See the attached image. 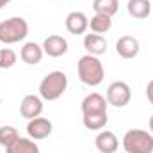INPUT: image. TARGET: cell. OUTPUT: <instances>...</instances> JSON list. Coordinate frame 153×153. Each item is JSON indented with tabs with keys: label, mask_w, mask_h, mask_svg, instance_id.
I'll return each mask as SVG.
<instances>
[{
	"label": "cell",
	"mask_w": 153,
	"mask_h": 153,
	"mask_svg": "<svg viewBox=\"0 0 153 153\" xmlns=\"http://www.w3.org/2000/svg\"><path fill=\"white\" fill-rule=\"evenodd\" d=\"M68 89V76L64 71H52L39 82V96L46 102L59 100Z\"/></svg>",
	"instance_id": "2"
},
{
	"label": "cell",
	"mask_w": 153,
	"mask_h": 153,
	"mask_svg": "<svg viewBox=\"0 0 153 153\" xmlns=\"http://www.w3.org/2000/svg\"><path fill=\"white\" fill-rule=\"evenodd\" d=\"M93 9L94 14H105V16H114L119 9L117 0H93Z\"/></svg>",
	"instance_id": "20"
},
{
	"label": "cell",
	"mask_w": 153,
	"mask_h": 153,
	"mask_svg": "<svg viewBox=\"0 0 153 153\" xmlns=\"http://www.w3.org/2000/svg\"><path fill=\"white\" fill-rule=\"evenodd\" d=\"M107 98L100 93H91L82 100V114H96V112H107Z\"/></svg>",
	"instance_id": "10"
},
{
	"label": "cell",
	"mask_w": 153,
	"mask_h": 153,
	"mask_svg": "<svg viewBox=\"0 0 153 153\" xmlns=\"http://www.w3.org/2000/svg\"><path fill=\"white\" fill-rule=\"evenodd\" d=\"M94 146L100 153H116L119 148V141L114 135V132H109V130H103L96 135L94 139Z\"/></svg>",
	"instance_id": "13"
},
{
	"label": "cell",
	"mask_w": 153,
	"mask_h": 153,
	"mask_svg": "<svg viewBox=\"0 0 153 153\" xmlns=\"http://www.w3.org/2000/svg\"><path fill=\"white\" fill-rule=\"evenodd\" d=\"M43 52L48 55V57H62L66 55L68 52V41L62 38V36H48V38L43 41Z\"/></svg>",
	"instance_id": "9"
},
{
	"label": "cell",
	"mask_w": 153,
	"mask_h": 153,
	"mask_svg": "<svg viewBox=\"0 0 153 153\" xmlns=\"http://www.w3.org/2000/svg\"><path fill=\"white\" fill-rule=\"evenodd\" d=\"M5 153H39V146L30 137H20L13 146H9Z\"/></svg>",
	"instance_id": "17"
},
{
	"label": "cell",
	"mask_w": 153,
	"mask_h": 153,
	"mask_svg": "<svg viewBox=\"0 0 153 153\" xmlns=\"http://www.w3.org/2000/svg\"><path fill=\"white\" fill-rule=\"evenodd\" d=\"M16 59H18V55H16L14 50H11V48H2L0 50V68L2 70L13 68L16 64Z\"/></svg>",
	"instance_id": "21"
},
{
	"label": "cell",
	"mask_w": 153,
	"mask_h": 153,
	"mask_svg": "<svg viewBox=\"0 0 153 153\" xmlns=\"http://www.w3.org/2000/svg\"><path fill=\"white\" fill-rule=\"evenodd\" d=\"M150 132L153 134V114H152V117H150Z\"/></svg>",
	"instance_id": "24"
},
{
	"label": "cell",
	"mask_w": 153,
	"mask_h": 153,
	"mask_svg": "<svg viewBox=\"0 0 153 153\" xmlns=\"http://www.w3.org/2000/svg\"><path fill=\"white\" fill-rule=\"evenodd\" d=\"M139 50H141L139 41L134 36H121L116 41V52L123 59H134V57H137Z\"/></svg>",
	"instance_id": "11"
},
{
	"label": "cell",
	"mask_w": 153,
	"mask_h": 153,
	"mask_svg": "<svg viewBox=\"0 0 153 153\" xmlns=\"http://www.w3.org/2000/svg\"><path fill=\"white\" fill-rule=\"evenodd\" d=\"M123 148L126 153H153V134L132 128L123 137Z\"/></svg>",
	"instance_id": "4"
},
{
	"label": "cell",
	"mask_w": 153,
	"mask_h": 153,
	"mask_svg": "<svg viewBox=\"0 0 153 153\" xmlns=\"http://www.w3.org/2000/svg\"><path fill=\"white\" fill-rule=\"evenodd\" d=\"M76 73L82 84L89 85V87H96L103 82V76H105V70H103V64L102 61L96 57V55H82L76 62Z\"/></svg>",
	"instance_id": "1"
},
{
	"label": "cell",
	"mask_w": 153,
	"mask_h": 153,
	"mask_svg": "<svg viewBox=\"0 0 153 153\" xmlns=\"http://www.w3.org/2000/svg\"><path fill=\"white\" fill-rule=\"evenodd\" d=\"M18 139H20V132L16 126H13V125H2L0 126V146H4L7 150Z\"/></svg>",
	"instance_id": "19"
},
{
	"label": "cell",
	"mask_w": 153,
	"mask_h": 153,
	"mask_svg": "<svg viewBox=\"0 0 153 153\" xmlns=\"http://www.w3.org/2000/svg\"><path fill=\"white\" fill-rule=\"evenodd\" d=\"M9 2H11V0H0V9H2V7H5Z\"/></svg>",
	"instance_id": "23"
},
{
	"label": "cell",
	"mask_w": 153,
	"mask_h": 153,
	"mask_svg": "<svg viewBox=\"0 0 153 153\" xmlns=\"http://www.w3.org/2000/svg\"><path fill=\"white\" fill-rule=\"evenodd\" d=\"M52 130H53L52 121L46 119V117H43V116L34 117V119H29V123H27V134L34 141H43V139L50 137Z\"/></svg>",
	"instance_id": "6"
},
{
	"label": "cell",
	"mask_w": 153,
	"mask_h": 153,
	"mask_svg": "<svg viewBox=\"0 0 153 153\" xmlns=\"http://www.w3.org/2000/svg\"><path fill=\"white\" fill-rule=\"evenodd\" d=\"M29 34V23L22 16H13L9 20L0 22V43L4 45H14L27 38Z\"/></svg>",
	"instance_id": "3"
},
{
	"label": "cell",
	"mask_w": 153,
	"mask_h": 153,
	"mask_svg": "<svg viewBox=\"0 0 153 153\" xmlns=\"http://www.w3.org/2000/svg\"><path fill=\"white\" fill-rule=\"evenodd\" d=\"M109 121V116L107 112H96V114H82V123L87 130L91 132H98V130H103V126L107 125Z\"/></svg>",
	"instance_id": "16"
},
{
	"label": "cell",
	"mask_w": 153,
	"mask_h": 153,
	"mask_svg": "<svg viewBox=\"0 0 153 153\" xmlns=\"http://www.w3.org/2000/svg\"><path fill=\"white\" fill-rule=\"evenodd\" d=\"M43 112V98L36 94H27L23 96L22 103H20V114L25 119H34L39 117Z\"/></svg>",
	"instance_id": "7"
},
{
	"label": "cell",
	"mask_w": 153,
	"mask_h": 153,
	"mask_svg": "<svg viewBox=\"0 0 153 153\" xmlns=\"http://www.w3.org/2000/svg\"><path fill=\"white\" fill-rule=\"evenodd\" d=\"M89 27L94 34H105L111 30L112 27V18L111 16H105V14H94L91 20H89Z\"/></svg>",
	"instance_id": "18"
},
{
	"label": "cell",
	"mask_w": 153,
	"mask_h": 153,
	"mask_svg": "<svg viewBox=\"0 0 153 153\" xmlns=\"http://www.w3.org/2000/svg\"><path fill=\"white\" fill-rule=\"evenodd\" d=\"M126 11L132 18H137V20H144L150 16V11H152V4L150 0H128L126 4Z\"/></svg>",
	"instance_id": "15"
},
{
	"label": "cell",
	"mask_w": 153,
	"mask_h": 153,
	"mask_svg": "<svg viewBox=\"0 0 153 153\" xmlns=\"http://www.w3.org/2000/svg\"><path fill=\"white\" fill-rule=\"evenodd\" d=\"M107 103L109 105H114L117 109L121 107H126L132 100V91H130V85L123 80H116L112 82L109 87H107Z\"/></svg>",
	"instance_id": "5"
},
{
	"label": "cell",
	"mask_w": 153,
	"mask_h": 153,
	"mask_svg": "<svg viewBox=\"0 0 153 153\" xmlns=\"http://www.w3.org/2000/svg\"><path fill=\"white\" fill-rule=\"evenodd\" d=\"M43 55H45L43 46L38 45V43H34V41L25 43V45L22 46V50H20V59H22L25 64H30V66L39 64L41 59H43Z\"/></svg>",
	"instance_id": "12"
},
{
	"label": "cell",
	"mask_w": 153,
	"mask_h": 153,
	"mask_svg": "<svg viewBox=\"0 0 153 153\" xmlns=\"http://www.w3.org/2000/svg\"><path fill=\"white\" fill-rule=\"evenodd\" d=\"M66 30L73 36H80L84 34L87 29H89V18L82 13V11H71L68 16H66Z\"/></svg>",
	"instance_id": "8"
},
{
	"label": "cell",
	"mask_w": 153,
	"mask_h": 153,
	"mask_svg": "<svg viewBox=\"0 0 153 153\" xmlns=\"http://www.w3.org/2000/svg\"><path fill=\"white\" fill-rule=\"evenodd\" d=\"M116 153H126V152H116Z\"/></svg>",
	"instance_id": "25"
},
{
	"label": "cell",
	"mask_w": 153,
	"mask_h": 153,
	"mask_svg": "<svg viewBox=\"0 0 153 153\" xmlns=\"http://www.w3.org/2000/svg\"><path fill=\"white\" fill-rule=\"evenodd\" d=\"M84 48L89 55H103L107 52V39L100 34H85L84 38Z\"/></svg>",
	"instance_id": "14"
},
{
	"label": "cell",
	"mask_w": 153,
	"mask_h": 153,
	"mask_svg": "<svg viewBox=\"0 0 153 153\" xmlns=\"http://www.w3.org/2000/svg\"><path fill=\"white\" fill-rule=\"evenodd\" d=\"M146 96H148V102L153 105V80H150L146 85Z\"/></svg>",
	"instance_id": "22"
}]
</instances>
